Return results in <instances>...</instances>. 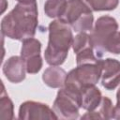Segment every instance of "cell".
<instances>
[{"label": "cell", "mask_w": 120, "mask_h": 120, "mask_svg": "<svg viewBox=\"0 0 120 120\" xmlns=\"http://www.w3.org/2000/svg\"><path fill=\"white\" fill-rule=\"evenodd\" d=\"M68 5V0H46L44 4L45 14L50 18L60 19L64 14Z\"/></svg>", "instance_id": "cell-15"}, {"label": "cell", "mask_w": 120, "mask_h": 120, "mask_svg": "<svg viewBox=\"0 0 120 120\" xmlns=\"http://www.w3.org/2000/svg\"><path fill=\"white\" fill-rule=\"evenodd\" d=\"M102 99L100 90L96 85H90L82 88L80 92V104L81 108L91 112L96 110Z\"/></svg>", "instance_id": "cell-12"}, {"label": "cell", "mask_w": 120, "mask_h": 120, "mask_svg": "<svg viewBox=\"0 0 120 120\" xmlns=\"http://www.w3.org/2000/svg\"><path fill=\"white\" fill-rule=\"evenodd\" d=\"M101 59L93 63L77 65L75 68L68 73L65 85L63 87L80 98L82 88L96 85L101 78Z\"/></svg>", "instance_id": "cell-3"}, {"label": "cell", "mask_w": 120, "mask_h": 120, "mask_svg": "<svg viewBox=\"0 0 120 120\" xmlns=\"http://www.w3.org/2000/svg\"><path fill=\"white\" fill-rule=\"evenodd\" d=\"M25 64L21 56H11L3 65V73L13 83H19L25 79Z\"/></svg>", "instance_id": "cell-11"}, {"label": "cell", "mask_w": 120, "mask_h": 120, "mask_svg": "<svg viewBox=\"0 0 120 120\" xmlns=\"http://www.w3.org/2000/svg\"><path fill=\"white\" fill-rule=\"evenodd\" d=\"M80 108V98L68 91L65 87H61L52 105V110L57 118L65 120L77 119L79 118Z\"/></svg>", "instance_id": "cell-6"}, {"label": "cell", "mask_w": 120, "mask_h": 120, "mask_svg": "<svg viewBox=\"0 0 120 120\" xmlns=\"http://www.w3.org/2000/svg\"><path fill=\"white\" fill-rule=\"evenodd\" d=\"M113 106L112 100L107 97H102L98 107L91 112H87L82 119H112L113 118Z\"/></svg>", "instance_id": "cell-14"}, {"label": "cell", "mask_w": 120, "mask_h": 120, "mask_svg": "<svg viewBox=\"0 0 120 120\" xmlns=\"http://www.w3.org/2000/svg\"><path fill=\"white\" fill-rule=\"evenodd\" d=\"M71 29L60 19L50 22L49 41L44 52V58L50 66H60L66 61L74 38Z\"/></svg>", "instance_id": "cell-2"}, {"label": "cell", "mask_w": 120, "mask_h": 120, "mask_svg": "<svg viewBox=\"0 0 120 120\" xmlns=\"http://www.w3.org/2000/svg\"><path fill=\"white\" fill-rule=\"evenodd\" d=\"M18 118L22 120L58 119L53 110H52L47 104L33 100H27L21 104Z\"/></svg>", "instance_id": "cell-9"}, {"label": "cell", "mask_w": 120, "mask_h": 120, "mask_svg": "<svg viewBox=\"0 0 120 120\" xmlns=\"http://www.w3.org/2000/svg\"><path fill=\"white\" fill-rule=\"evenodd\" d=\"M116 100H120V87L118 88L117 93H116Z\"/></svg>", "instance_id": "cell-21"}, {"label": "cell", "mask_w": 120, "mask_h": 120, "mask_svg": "<svg viewBox=\"0 0 120 120\" xmlns=\"http://www.w3.org/2000/svg\"><path fill=\"white\" fill-rule=\"evenodd\" d=\"M67 72L58 66H51L42 74V81L51 88H61L65 85Z\"/></svg>", "instance_id": "cell-13"}, {"label": "cell", "mask_w": 120, "mask_h": 120, "mask_svg": "<svg viewBox=\"0 0 120 120\" xmlns=\"http://www.w3.org/2000/svg\"><path fill=\"white\" fill-rule=\"evenodd\" d=\"M20 3H33L36 2V0H17Z\"/></svg>", "instance_id": "cell-20"}, {"label": "cell", "mask_w": 120, "mask_h": 120, "mask_svg": "<svg viewBox=\"0 0 120 120\" xmlns=\"http://www.w3.org/2000/svg\"><path fill=\"white\" fill-rule=\"evenodd\" d=\"M93 11H109L117 8L119 0H83Z\"/></svg>", "instance_id": "cell-17"}, {"label": "cell", "mask_w": 120, "mask_h": 120, "mask_svg": "<svg viewBox=\"0 0 120 120\" xmlns=\"http://www.w3.org/2000/svg\"><path fill=\"white\" fill-rule=\"evenodd\" d=\"M105 51L113 54H120V31H116L108 39Z\"/></svg>", "instance_id": "cell-18"}, {"label": "cell", "mask_w": 120, "mask_h": 120, "mask_svg": "<svg viewBox=\"0 0 120 120\" xmlns=\"http://www.w3.org/2000/svg\"><path fill=\"white\" fill-rule=\"evenodd\" d=\"M75 32H87L93 29L92 9L83 0H68L67 8L60 18Z\"/></svg>", "instance_id": "cell-4"}, {"label": "cell", "mask_w": 120, "mask_h": 120, "mask_svg": "<svg viewBox=\"0 0 120 120\" xmlns=\"http://www.w3.org/2000/svg\"><path fill=\"white\" fill-rule=\"evenodd\" d=\"M118 30L117 21L111 16L99 17L93 29L91 30V40L94 47V52L97 57L100 58L104 54L105 46L108 39Z\"/></svg>", "instance_id": "cell-5"}, {"label": "cell", "mask_w": 120, "mask_h": 120, "mask_svg": "<svg viewBox=\"0 0 120 120\" xmlns=\"http://www.w3.org/2000/svg\"><path fill=\"white\" fill-rule=\"evenodd\" d=\"M113 118L120 120V100H117L116 105L113 108Z\"/></svg>", "instance_id": "cell-19"}, {"label": "cell", "mask_w": 120, "mask_h": 120, "mask_svg": "<svg viewBox=\"0 0 120 120\" xmlns=\"http://www.w3.org/2000/svg\"><path fill=\"white\" fill-rule=\"evenodd\" d=\"M3 90L0 98V116L2 119H14V106L12 100L6 94L4 84H2Z\"/></svg>", "instance_id": "cell-16"}, {"label": "cell", "mask_w": 120, "mask_h": 120, "mask_svg": "<svg viewBox=\"0 0 120 120\" xmlns=\"http://www.w3.org/2000/svg\"><path fill=\"white\" fill-rule=\"evenodd\" d=\"M101 84L107 90H113L120 84V62L113 58L101 59Z\"/></svg>", "instance_id": "cell-10"}, {"label": "cell", "mask_w": 120, "mask_h": 120, "mask_svg": "<svg viewBox=\"0 0 120 120\" xmlns=\"http://www.w3.org/2000/svg\"><path fill=\"white\" fill-rule=\"evenodd\" d=\"M72 49L74 53L76 54L77 65L84 64L87 62L93 63L99 60V58L97 57L94 52L91 37L86 32H81L74 37L72 42Z\"/></svg>", "instance_id": "cell-8"}, {"label": "cell", "mask_w": 120, "mask_h": 120, "mask_svg": "<svg viewBox=\"0 0 120 120\" xmlns=\"http://www.w3.org/2000/svg\"><path fill=\"white\" fill-rule=\"evenodd\" d=\"M38 25L37 2L18 3L1 21L2 35L16 40L34 38Z\"/></svg>", "instance_id": "cell-1"}, {"label": "cell", "mask_w": 120, "mask_h": 120, "mask_svg": "<svg viewBox=\"0 0 120 120\" xmlns=\"http://www.w3.org/2000/svg\"><path fill=\"white\" fill-rule=\"evenodd\" d=\"M41 43L35 38H29L22 40L21 49V57L25 64L26 72L29 74L38 73L43 65L40 56Z\"/></svg>", "instance_id": "cell-7"}]
</instances>
